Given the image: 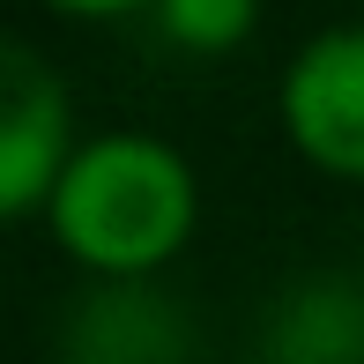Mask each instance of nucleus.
<instances>
[{
    "mask_svg": "<svg viewBox=\"0 0 364 364\" xmlns=\"http://www.w3.org/2000/svg\"><path fill=\"white\" fill-rule=\"evenodd\" d=\"M201 186L186 156L156 134H105L82 141L60 171L45 223L90 275H156L193 238Z\"/></svg>",
    "mask_w": 364,
    "mask_h": 364,
    "instance_id": "nucleus-1",
    "label": "nucleus"
},
{
    "mask_svg": "<svg viewBox=\"0 0 364 364\" xmlns=\"http://www.w3.org/2000/svg\"><path fill=\"white\" fill-rule=\"evenodd\" d=\"M283 134L327 178H364V23L320 30L283 68Z\"/></svg>",
    "mask_w": 364,
    "mask_h": 364,
    "instance_id": "nucleus-2",
    "label": "nucleus"
},
{
    "mask_svg": "<svg viewBox=\"0 0 364 364\" xmlns=\"http://www.w3.org/2000/svg\"><path fill=\"white\" fill-rule=\"evenodd\" d=\"M68 90L30 45L0 53V208L38 216L68 171Z\"/></svg>",
    "mask_w": 364,
    "mask_h": 364,
    "instance_id": "nucleus-3",
    "label": "nucleus"
},
{
    "mask_svg": "<svg viewBox=\"0 0 364 364\" xmlns=\"http://www.w3.org/2000/svg\"><path fill=\"white\" fill-rule=\"evenodd\" d=\"M60 364H193V320L149 275H105V290L75 305Z\"/></svg>",
    "mask_w": 364,
    "mask_h": 364,
    "instance_id": "nucleus-4",
    "label": "nucleus"
},
{
    "mask_svg": "<svg viewBox=\"0 0 364 364\" xmlns=\"http://www.w3.org/2000/svg\"><path fill=\"white\" fill-rule=\"evenodd\" d=\"M268 364H364V275H305L268 305Z\"/></svg>",
    "mask_w": 364,
    "mask_h": 364,
    "instance_id": "nucleus-5",
    "label": "nucleus"
},
{
    "mask_svg": "<svg viewBox=\"0 0 364 364\" xmlns=\"http://www.w3.org/2000/svg\"><path fill=\"white\" fill-rule=\"evenodd\" d=\"M253 15H260V0H156L164 45L201 53V60H216V53H230V45H245V38H253Z\"/></svg>",
    "mask_w": 364,
    "mask_h": 364,
    "instance_id": "nucleus-6",
    "label": "nucleus"
},
{
    "mask_svg": "<svg viewBox=\"0 0 364 364\" xmlns=\"http://www.w3.org/2000/svg\"><path fill=\"white\" fill-rule=\"evenodd\" d=\"M60 15H90V23H112V15H134V8H156V0H45Z\"/></svg>",
    "mask_w": 364,
    "mask_h": 364,
    "instance_id": "nucleus-7",
    "label": "nucleus"
}]
</instances>
